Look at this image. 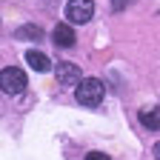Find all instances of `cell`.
I'll return each mask as SVG.
<instances>
[{
  "label": "cell",
  "instance_id": "cell-7",
  "mask_svg": "<svg viewBox=\"0 0 160 160\" xmlns=\"http://www.w3.org/2000/svg\"><path fill=\"white\" fill-rule=\"evenodd\" d=\"M140 123H143L149 132H157L160 129V109H143L140 112Z\"/></svg>",
  "mask_w": 160,
  "mask_h": 160
},
{
  "label": "cell",
  "instance_id": "cell-10",
  "mask_svg": "<svg viewBox=\"0 0 160 160\" xmlns=\"http://www.w3.org/2000/svg\"><path fill=\"white\" fill-rule=\"evenodd\" d=\"M129 3H132V0H112V9H114V12H120V9H126Z\"/></svg>",
  "mask_w": 160,
  "mask_h": 160
},
{
  "label": "cell",
  "instance_id": "cell-8",
  "mask_svg": "<svg viewBox=\"0 0 160 160\" xmlns=\"http://www.w3.org/2000/svg\"><path fill=\"white\" fill-rule=\"evenodd\" d=\"M14 37H20V40H23V37H29V40H40V37H43V32H40L37 26H23V29L14 32Z\"/></svg>",
  "mask_w": 160,
  "mask_h": 160
},
{
  "label": "cell",
  "instance_id": "cell-5",
  "mask_svg": "<svg viewBox=\"0 0 160 160\" xmlns=\"http://www.w3.org/2000/svg\"><path fill=\"white\" fill-rule=\"evenodd\" d=\"M52 40H54V46H60V49H69V46H74V29L69 26V23H57L54 26V32H52Z\"/></svg>",
  "mask_w": 160,
  "mask_h": 160
},
{
  "label": "cell",
  "instance_id": "cell-4",
  "mask_svg": "<svg viewBox=\"0 0 160 160\" xmlns=\"http://www.w3.org/2000/svg\"><path fill=\"white\" fill-rule=\"evenodd\" d=\"M54 74H57V86H63V89H77L80 86V69L74 66V63H57V69H54Z\"/></svg>",
  "mask_w": 160,
  "mask_h": 160
},
{
  "label": "cell",
  "instance_id": "cell-11",
  "mask_svg": "<svg viewBox=\"0 0 160 160\" xmlns=\"http://www.w3.org/2000/svg\"><path fill=\"white\" fill-rule=\"evenodd\" d=\"M154 160H160V140L154 143Z\"/></svg>",
  "mask_w": 160,
  "mask_h": 160
},
{
  "label": "cell",
  "instance_id": "cell-3",
  "mask_svg": "<svg viewBox=\"0 0 160 160\" xmlns=\"http://www.w3.org/2000/svg\"><path fill=\"white\" fill-rule=\"evenodd\" d=\"M94 14V0H69L66 3V20L69 23H89Z\"/></svg>",
  "mask_w": 160,
  "mask_h": 160
},
{
  "label": "cell",
  "instance_id": "cell-2",
  "mask_svg": "<svg viewBox=\"0 0 160 160\" xmlns=\"http://www.w3.org/2000/svg\"><path fill=\"white\" fill-rule=\"evenodd\" d=\"M26 72L23 69H0V89H3L6 94H20V92H26Z\"/></svg>",
  "mask_w": 160,
  "mask_h": 160
},
{
  "label": "cell",
  "instance_id": "cell-1",
  "mask_svg": "<svg viewBox=\"0 0 160 160\" xmlns=\"http://www.w3.org/2000/svg\"><path fill=\"white\" fill-rule=\"evenodd\" d=\"M74 97H77V103H80V106L94 109V106L103 103V97H106V86L100 83L97 77H83V80H80V86H77V92H74Z\"/></svg>",
  "mask_w": 160,
  "mask_h": 160
},
{
  "label": "cell",
  "instance_id": "cell-6",
  "mask_svg": "<svg viewBox=\"0 0 160 160\" xmlns=\"http://www.w3.org/2000/svg\"><path fill=\"white\" fill-rule=\"evenodd\" d=\"M26 63H29L34 72H49V69H52V60H49L43 52H37V49H29V52H26Z\"/></svg>",
  "mask_w": 160,
  "mask_h": 160
},
{
  "label": "cell",
  "instance_id": "cell-9",
  "mask_svg": "<svg viewBox=\"0 0 160 160\" xmlns=\"http://www.w3.org/2000/svg\"><path fill=\"white\" fill-rule=\"evenodd\" d=\"M86 160H109V154H103V152H89Z\"/></svg>",
  "mask_w": 160,
  "mask_h": 160
}]
</instances>
